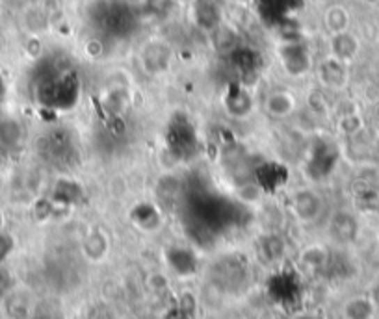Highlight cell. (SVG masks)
I'll return each instance as SVG.
<instances>
[{
  "label": "cell",
  "mask_w": 379,
  "mask_h": 319,
  "mask_svg": "<svg viewBox=\"0 0 379 319\" xmlns=\"http://www.w3.org/2000/svg\"><path fill=\"white\" fill-rule=\"evenodd\" d=\"M132 219L136 225L145 228V231H153L155 226L160 225L162 215L153 203H139L132 210Z\"/></svg>",
  "instance_id": "5bb4252c"
},
{
  "label": "cell",
  "mask_w": 379,
  "mask_h": 319,
  "mask_svg": "<svg viewBox=\"0 0 379 319\" xmlns=\"http://www.w3.org/2000/svg\"><path fill=\"white\" fill-rule=\"evenodd\" d=\"M255 184L261 187L262 193H273L288 182L290 171L288 167L275 160H266L255 169Z\"/></svg>",
  "instance_id": "3957f363"
},
{
  "label": "cell",
  "mask_w": 379,
  "mask_h": 319,
  "mask_svg": "<svg viewBox=\"0 0 379 319\" xmlns=\"http://www.w3.org/2000/svg\"><path fill=\"white\" fill-rule=\"evenodd\" d=\"M223 106L229 116L234 119H244L253 111V97H251L247 86L240 82L229 84L227 91L223 95Z\"/></svg>",
  "instance_id": "5b68a950"
},
{
  "label": "cell",
  "mask_w": 379,
  "mask_h": 319,
  "mask_svg": "<svg viewBox=\"0 0 379 319\" xmlns=\"http://www.w3.org/2000/svg\"><path fill=\"white\" fill-rule=\"evenodd\" d=\"M84 52H86L89 58L97 60L99 56H102V43H100L99 39H89L88 43L84 45Z\"/></svg>",
  "instance_id": "9a60e30c"
},
{
  "label": "cell",
  "mask_w": 379,
  "mask_h": 319,
  "mask_svg": "<svg viewBox=\"0 0 379 319\" xmlns=\"http://www.w3.org/2000/svg\"><path fill=\"white\" fill-rule=\"evenodd\" d=\"M337 153H334L333 145L320 143L314 145L311 149V155L307 158V175L311 176L312 180H322L331 175V171L337 165Z\"/></svg>",
  "instance_id": "277c9868"
},
{
  "label": "cell",
  "mask_w": 379,
  "mask_h": 319,
  "mask_svg": "<svg viewBox=\"0 0 379 319\" xmlns=\"http://www.w3.org/2000/svg\"><path fill=\"white\" fill-rule=\"evenodd\" d=\"M323 24H325V28L331 32V36L346 32V30L350 28V13L339 4L329 6L327 10H325V13H323Z\"/></svg>",
  "instance_id": "4fadbf2b"
},
{
  "label": "cell",
  "mask_w": 379,
  "mask_h": 319,
  "mask_svg": "<svg viewBox=\"0 0 379 319\" xmlns=\"http://www.w3.org/2000/svg\"><path fill=\"white\" fill-rule=\"evenodd\" d=\"M39 104L52 110H72L80 100V80L75 71H61L41 80L38 86Z\"/></svg>",
  "instance_id": "6da1fadb"
},
{
  "label": "cell",
  "mask_w": 379,
  "mask_h": 319,
  "mask_svg": "<svg viewBox=\"0 0 379 319\" xmlns=\"http://www.w3.org/2000/svg\"><path fill=\"white\" fill-rule=\"evenodd\" d=\"M52 199H54V203L61 204V206H71L82 199V187L78 186L75 180L63 178V180L56 182Z\"/></svg>",
  "instance_id": "7c38bea8"
},
{
  "label": "cell",
  "mask_w": 379,
  "mask_h": 319,
  "mask_svg": "<svg viewBox=\"0 0 379 319\" xmlns=\"http://www.w3.org/2000/svg\"><path fill=\"white\" fill-rule=\"evenodd\" d=\"M169 47L164 41H153L147 45L141 52V60H144V67H147L153 75L166 71L169 65Z\"/></svg>",
  "instance_id": "9c48e42d"
},
{
  "label": "cell",
  "mask_w": 379,
  "mask_h": 319,
  "mask_svg": "<svg viewBox=\"0 0 379 319\" xmlns=\"http://www.w3.org/2000/svg\"><path fill=\"white\" fill-rule=\"evenodd\" d=\"M281 61H283L284 71L292 75V77H303L311 69L309 52L301 45H284L281 49Z\"/></svg>",
  "instance_id": "52a82bcc"
},
{
  "label": "cell",
  "mask_w": 379,
  "mask_h": 319,
  "mask_svg": "<svg viewBox=\"0 0 379 319\" xmlns=\"http://www.w3.org/2000/svg\"><path fill=\"white\" fill-rule=\"evenodd\" d=\"M318 77H320V82L325 86V88L331 89H340L348 80V72H346V63L344 61L337 60L334 56H329L320 63V71H318Z\"/></svg>",
  "instance_id": "ba28073f"
},
{
  "label": "cell",
  "mask_w": 379,
  "mask_h": 319,
  "mask_svg": "<svg viewBox=\"0 0 379 319\" xmlns=\"http://www.w3.org/2000/svg\"><path fill=\"white\" fill-rule=\"evenodd\" d=\"M295 110V99L288 91H273L266 100V111L275 119H284Z\"/></svg>",
  "instance_id": "8fae6325"
},
{
  "label": "cell",
  "mask_w": 379,
  "mask_h": 319,
  "mask_svg": "<svg viewBox=\"0 0 379 319\" xmlns=\"http://www.w3.org/2000/svg\"><path fill=\"white\" fill-rule=\"evenodd\" d=\"M357 52H359V41L348 30L331 36V56H334L337 60L346 63V61L353 60Z\"/></svg>",
  "instance_id": "30bf717a"
},
{
  "label": "cell",
  "mask_w": 379,
  "mask_h": 319,
  "mask_svg": "<svg viewBox=\"0 0 379 319\" xmlns=\"http://www.w3.org/2000/svg\"><path fill=\"white\" fill-rule=\"evenodd\" d=\"M322 206V199L312 189H297L292 195V212L305 223L318 219Z\"/></svg>",
  "instance_id": "8992f818"
},
{
  "label": "cell",
  "mask_w": 379,
  "mask_h": 319,
  "mask_svg": "<svg viewBox=\"0 0 379 319\" xmlns=\"http://www.w3.org/2000/svg\"><path fill=\"white\" fill-rule=\"evenodd\" d=\"M166 147L175 160H188L199 150V138L188 116L175 114L166 128Z\"/></svg>",
  "instance_id": "7a4b0ae2"
}]
</instances>
